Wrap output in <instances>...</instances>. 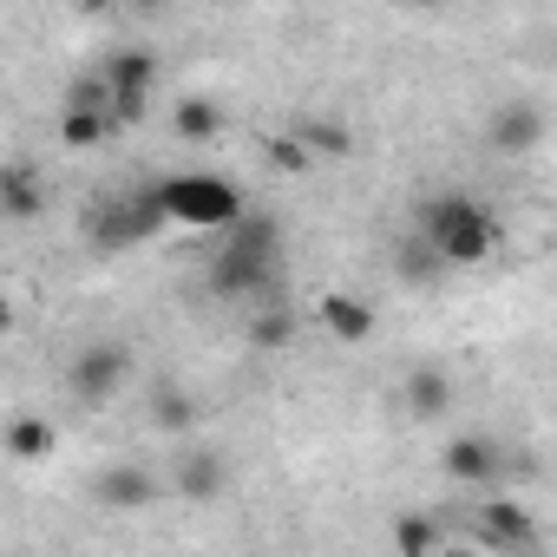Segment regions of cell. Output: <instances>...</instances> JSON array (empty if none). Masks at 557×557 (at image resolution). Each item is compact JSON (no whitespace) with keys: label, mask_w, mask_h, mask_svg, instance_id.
Wrapping results in <instances>:
<instances>
[{"label":"cell","mask_w":557,"mask_h":557,"mask_svg":"<svg viewBox=\"0 0 557 557\" xmlns=\"http://www.w3.org/2000/svg\"><path fill=\"white\" fill-rule=\"evenodd\" d=\"M420 236H426V249H433L446 269H479V262L498 256L505 223H498V210L479 203L472 190H433V197L420 203Z\"/></svg>","instance_id":"cell-1"},{"label":"cell","mask_w":557,"mask_h":557,"mask_svg":"<svg viewBox=\"0 0 557 557\" xmlns=\"http://www.w3.org/2000/svg\"><path fill=\"white\" fill-rule=\"evenodd\" d=\"M275 269H283V223H275L269 210L243 216L236 230L216 236L210 249V296L223 302H256L269 283H275Z\"/></svg>","instance_id":"cell-2"},{"label":"cell","mask_w":557,"mask_h":557,"mask_svg":"<svg viewBox=\"0 0 557 557\" xmlns=\"http://www.w3.org/2000/svg\"><path fill=\"white\" fill-rule=\"evenodd\" d=\"M151 197H158V216L164 223H177V230H236L243 216H249V203H243V190L223 177V171H171V177H158L151 184Z\"/></svg>","instance_id":"cell-3"},{"label":"cell","mask_w":557,"mask_h":557,"mask_svg":"<svg viewBox=\"0 0 557 557\" xmlns=\"http://www.w3.org/2000/svg\"><path fill=\"white\" fill-rule=\"evenodd\" d=\"M106 86H112V119L119 125H138L145 112H151V92H158V53H145V47H119V53H106Z\"/></svg>","instance_id":"cell-4"},{"label":"cell","mask_w":557,"mask_h":557,"mask_svg":"<svg viewBox=\"0 0 557 557\" xmlns=\"http://www.w3.org/2000/svg\"><path fill=\"white\" fill-rule=\"evenodd\" d=\"M125 374H132V348H125V342H86V348L66 361V387H73L79 407H106V400L125 387Z\"/></svg>","instance_id":"cell-5"},{"label":"cell","mask_w":557,"mask_h":557,"mask_svg":"<svg viewBox=\"0 0 557 557\" xmlns=\"http://www.w3.org/2000/svg\"><path fill=\"white\" fill-rule=\"evenodd\" d=\"M151 230H164V216H158V197L151 190H138V197H112V203H99L92 216H86V236L112 256V249H132V243H145Z\"/></svg>","instance_id":"cell-6"},{"label":"cell","mask_w":557,"mask_h":557,"mask_svg":"<svg viewBox=\"0 0 557 557\" xmlns=\"http://www.w3.org/2000/svg\"><path fill=\"white\" fill-rule=\"evenodd\" d=\"M544 132H550V119L537 99H505V106H492V125H485L492 151H505V158H531L544 145Z\"/></svg>","instance_id":"cell-7"},{"label":"cell","mask_w":557,"mask_h":557,"mask_svg":"<svg viewBox=\"0 0 557 557\" xmlns=\"http://www.w3.org/2000/svg\"><path fill=\"white\" fill-rule=\"evenodd\" d=\"M440 472L453 485H492V479H505V446L492 433H453L440 453Z\"/></svg>","instance_id":"cell-8"},{"label":"cell","mask_w":557,"mask_h":557,"mask_svg":"<svg viewBox=\"0 0 557 557\" xmlns=\"http://www.w3.org/2000/svg\"><path fill=\"white\" fill-rule=\"evenodd\" d=\"M92 498L106 511H145V505H158V472H145L132 459H112V466L92 472Z\"/></svg>","instance_id":"cell-9"},{"label":"cell","mask_w":557,"mask_h":557,"mask_svg":"<svg viewBox=\"0 0 557 557\" xmlns=\"http://www.w3.org/2000/svg\"><path fill=\"white\" fill-rule=\"evenodd\" d=\"M472 537L492 544V550H531L537 524H531V511H524L518 498H492V505L472 511Z\"/></svg>","instance_id":"cell-10"},{"label":"cell","mask_w":557,"mask_h":557,"mask_svg":"<svg viewBox=\"0 0 557 557\" xmlns=\"http://www.w3.org/2000/svg\"><path fill=\"white\" fill-rule=\"evenodd\" d=\"M190 505H210V498H223V485H230V459L216 453V446H190L184 459H177V479H171Z\"/></svg>","instance_id":"cell-11"},{"label":"cell","mask_w":557,"mask_h":557,"mask_svg":"<svg viewBox=\"0 0 557 557\" xmlns=\"http://www.w3.org/2000/svg\"><path fill=\"white\" fill-rule=\"evenodd\" d=\"M315 322H322L335 342H348V348L374 342V309H368L361 296H348V289H329V296L315 302Z\"/></svg>","instance_id":"cell-12"},{"label":"cell","mask_w":557,"mask_h":557,"mask_svg":"<svg viewBox=\"0 0 557 557\" xmlns=\"http://www.w3.org/2000/svg\"><path fill=\"white\" fill-rule=\"evenodd\" d=\"M407 413L420 420V426H433V420H446L453 413V374L446 368H433V361H420L413 374H407Z\"/></svg>","instance_id":"cell-13"},{"label":"cell","mask_w":557,"mask_h":557,"mask_svg":"<svg viewBox=\"0 0 557 557\" xmlns=\"http://www.w3.org/2000/svg\"><path fill=\"white\" fill-rule=\"evenodd\" d=\"M0 210H8V223H34L47 210V184L27 164H8L0 171Z\"/></svg>","instance_id":"cell-14"},{"label":"cell","mask_w":557,"mask_h":557,"mask_svg":"<svg viewBox=\"0 0 557 557\" xmlns=\"http://www.w3.org/2000/svg\"><path fill=\"white\" fill-rule=\"evenodd\" d=\"M171 132H177L184 145H216V138H223V106L203 99V92H190V99L171 106Z\"/></svg>","instance_id":"cell-15"},{"label":"cell","mask_w":557,"mask_h":557,"mask_svg":"<svg viewBox=\"0 0 557 557\" xmlns=\"http://www.w3.org/2000/svg\"><path fill=\"white\" fill-rule=\"evenodd\" d=\"M53 446H60V426H53V420H40V413H21V420L8 426V459H14V466L53 459Z\"/></svg>","instance_id":"cell-16"},{"label":"cell","mask_w":557,"mask_h":557,"mask_svg":"<svg viewBox=\"0 0 557 557\" xmlns=\"http://www.w3.org/2000/svg\"><path fill=\"white\" fill-rule=\"evenodd\" d=\"M203 413H197V400H190V387H177V381H158L151 387V426L158 433H190Z\"/></svg>","instance_id":"cell-17"},{"label":"cell","mask_w":557,"mask_h":557,"mask_svg":"<svg viewBox=\"0 0 557 557\" xmlns=\"http://www.w3.org/2000/svg\"><path fill=\"white\" fill-rule=\"evenodd\" d=\"M394 557H440V518L400 511L394 518Z\"/></svg>","instance_id":"cell-18"},{"label":"cell","mask_w":557,"mask_h":557,"mask_svg":"<svg viewBox=\"0 0 557 557\" xmlns=\"http://www.w3.org/2000/svg\"><path fill=\"white\" fill-rule=\"evenodd\" d=\"M112 132H119L112 112H60V145H66V151H92V145H106Z\"/></svg>","instance_id":"cell-19"},{"label":"cell","mask_w":557,"mask_h":557,"mask_svg":"<svg viewBox=\"0 0 557 557\" xmlns=\"http://www.w3.org/2000/svg\"><path fill=\"white\" fill-rule=\"evenodd\" d=\"M296 138L309 145V158H329V164L355 151V132H348L342 119H302V125H296Z\"/></svg>","instance_id":"cell-20"},{"label":"cell","mask_w":557,"mask_h":557,"mask_svg":"<svg viewBox=\"0 0 557 557\" xmlns=\"http://www.w3.org/2000/svg\"><path fill=\"white\" fill-rule=\"evenodd\" d=\"M289 342H296V315H289V309H262V315H249V348L283 355Z\"/></svg>","instance_id":"cell-21"},{"label":"cell","mask_w":557,"mask_h":557,"mask_svg":"<svg viewBox=\"0 0 557 557\" xmlns=\"http://www.w3.org/2000/svg\"><path fill=\"white\" fill-rule=\"evenodd\" d=\"M262 164H269V171H283V177H302L315 158H309V145H302L296 132H269V138H262Z\"/></svg>","instance_id":"cell-22"}]
</instances>
